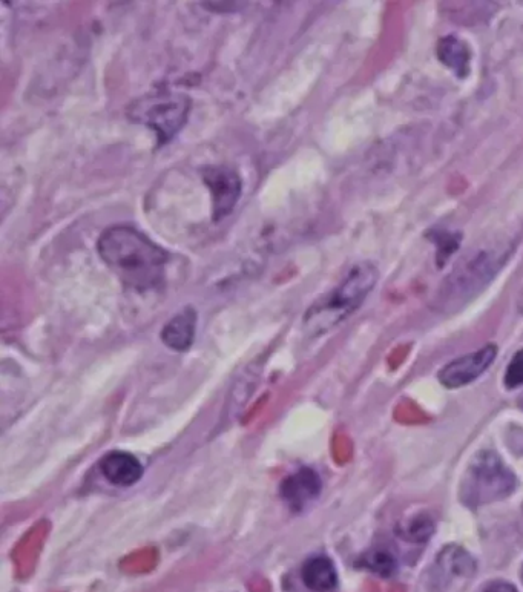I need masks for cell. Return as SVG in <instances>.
Segmentation results:
<instances>
[{"label": "cell", "instance_id": "cell-1", "mask_svg": "<svg viewBox=\"0 0 523 592\" xmlns=\"http://www.w3.org/2000/svg\"><path fill=\"white\" fill-rule=\"evenodd\" d=\"M97 252L126 287L145 292L165 281L168 252L134 226L108 227L97 241Z\"/></svg>", "mask_w": 523, "mask_h": 592}, {"label": "cell", "instance_id": "cell-2", "mask_svg": "<svg viewBox=\"0 0 523 592\" xmlns=\"http://www.w3.org/2000/svg\"><path fill=\"white\" fill-rule=\"evenodd\" d=\"M379 272L375 264H356L332 292L316 301L304 315V329L309 335L321 336L335 329L366 301L376 284Z\"/></svg>", "mask_w": 523, "mask_h": 592}, {"label": "cell", "instance_id": "cell-3", "mask_svg": "<svg viewBox=\"0 0 523 592\" xmlns=\"http://www.w3.org/2000/svg\"><path fill=\"white\" fill-rule=\"evenodd\" d=\"M516 487V474L496 451H479L465 471L459 497L462 504L474 510L511 496Z\"/></svg>", "mask_w": 523, "mask_h": 592}, {"label": "cell", "instance_id": "cell-4", "mask_svg": "<svg viewBox=\"0 0 523 592\" xmlns=\"http://www.w3.org/2000/svg\"><path fill=\"white\" fill-rule=\"evenodd\" d=\"M191 106V99L186 94L157 91L134 100L126 109V116L131 122L152 129L158 145H166L188 122Z\"/></svg>", "mask_w": 523, "mask_h": 592}, {"label": "cell", "instance_id": "cell-5", "mask_svg": "<svg viewBox=\"0 0 523 592\" xmlns=\"http://www.w3.org/2000/svg\"><path fill=\"white\" fill-rule=\"evenodd\" d=\"M513 250L511 244L490 247V249L479 250L473 257L459 264L442 287L444 300H464L465 296L470 298L471 295H476L496 277Z\"/></svg>", "mask_w": 523, "mask_h": 592}, {"label": "cell", "instance_id": "cell-6", "mask_svg": "<svg viewBox=\"0 0 523 592\" xmlns=\"http://www.w3.org/2000/svg\"><path fill=\"white\" fill-rule=\"evenodd\" d=\"M203 180L212 197V218L215 223L231 215L241 197L240 175L227 166H209L204 169Z\"/></svg>", "mask_w": 523, "mask_h": 592}, {"label": "cell", "instance_id": "cell-7", "mask_svg": "<svg viewBox=\"0 0 523 592\" xmlns=\"http://www.w3.org/2000/svg\"><path fill=\"white\" fill-rule=\"evenodd\" d=\"M497 352H499L497 346L488 344L477 352L467 353V355L453 359L438 373L439 382L450 390L461 389V387L471 384L490 369L496 359Z\"/></svg>", "mask_w": 523, "mask_h": 592}, {"label": "cell", "instance_id": "cell-8", "mask_svg": "<svg viewBox=\"0 0 523 592\" xmlns=\"http://www.w3.org/2000/svg\"><path fill=\"white\" fill-rule=\"evenodd\" d=\"M323 482L312 468H301L281 484V496L293 511H301L320 496Z\"/></svg>", "mask_w": 523, "mask_h": 592}, {"label": "cell", "instance_id": "cell-9", "mask_svg": "<svg viewBox=\"0 0 523 592\" xmlns=\"http://www.w3.org/2000/svg\"><path fill=\"white\" fill-rule=\"evenodd\" d=\"M100 471L106 481L117 487H132L143 477V465L134 454L112 451L100 461Z\"/></svg>", "mask_w": 523, "mask_h": 592}, {"label": "cell", "instance_id": "cell-10", "mask_svg": "<svg viewBox=\"0 0 523 592\" xmlns=\"http://www.w3.org/2000/svg\"><path fill=\"white\" fill-rule=\"evenodd\" d=\"M476 573V562L468 551L458 545L445 546L436 559V583L468 579Z\"/></svg>", "mask_w": 523, "mask_h": 592}, {"label": "cell", "instance_id": "cell-11", "mask_svg": "<svg viewBox=\"0 0 523 592\" xmlns=\"http://www.w3.org/2000/svg\"><path fill=\"white\" fill-rule=\"evenodd\" d=\"M197 332V312L192 307L178 312L162 330V341L175 352H186L194 343Z\"/></svg>", "mask_w": 523, "mask_h": 592}, {"label": "cell", "instance_id": "cell-12", "mask_svg": "<svg viewBox=\"0 0 523 592\" xmlns=\"http://www.w3.org/2000/svg\"><path fill=\"white\" fill-rule=\"evenodd\" d=\"M304 585L313 592H330L338 585V573L329 557L316 556L304 563Z\"/></svg>", "mask_w": 523, "mask_h": 592}, {"label": "cell", "instance_id": "cell-13", "mask_svg": "<svg viewBox=\"0 0 523 592\" xmlns=\"http://www.w3.org/2000/svg\"><path fill=\"white\" fill-rule=\"evenodd\" d=\"M436 56L442 65L447 66L448 70L453 71L461 79L470 73V50L458 37H442L436 47Z\"/></svg>", "mask_w": 523, "mask_h": 592}, {"label": "cell", "instance_id": "cell-14", "mask_svg": "<svg viewBox=\"0 0 523 592\" xmlns=\"http://www.w3.org/2000/svg\"><path fill=\"white\" fill-rule=\"evenodd\" d=\"M436 523L427 513H418L402 520L396 527V536L408 543H425L435 534Z\"/></svg>", "mask_w": 523, "mask_h": 592}, {"label": "cell", "instance_id": "cell-15", "mask_svg": "<svg viewBox=\"0 0 523 592\" xmlns=\"http://www.w3.org/2000/svg\"><path fill=\"white\" fill-rule=\"evenodd\" d=\"M358 566L367 569L376 576L389 579L396 573L398 562H396L395 556L390 551L376 548V550L367 551L364 556H361V559L358 560Z\"/></svg>", "mask_w": 523, "mask_h": 592}, {"label": "cell", "instance_id": "cell-16", "mask_svg": "<svg viewBox=\"0 0 523 592\" xmlns=\"http://www.w3.org/2000/svg\"><path fill=\"white\" fill-rule=\"evenodd\" d=\"M505 387L510 390L519 389L523 385V349L514 353L505 372Z\"/></svg>", "mask_w": 523, "mask_h": 592}, {"label": "cell", "instance_id": "cell-17", "mask_svg": "<svg viewBox=\"0 0 523 592\" xmlns=\"http://www.w3.org/2000/svg\"><path fill=\"white\" fill-rule=\"evenodd\" d=\"M436 240H438L439 258L450 257V255L453 254V252H456V250H458V246H459L458 235H456V237H453V235H450V234H444V235L438 234V238H436Z\"/></svg>", "mask_w": 523, "mask_h": 592}, {"label": "cell", "instance_id": "cell-18", "mask_svg": "<svg viewBox=\"0 0 523 592\" xmlns=\"http://www.w3.org/2000/svg\"><path fill=\"white\" fill-rule=\"evenodd\" d=\"M482 592H519V591H517V589L514 588V585H511V583L502 582V580H499V582H491L490 585L485 586V589Z\"/></svg>", "mask_w": 523, "mask_h": 592}]
</instances>
